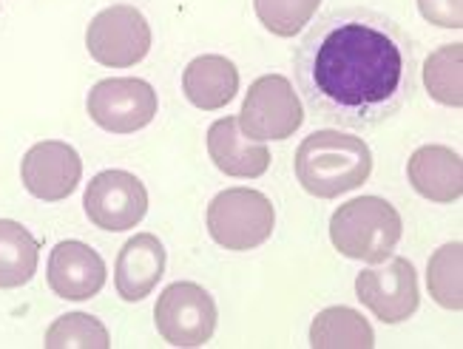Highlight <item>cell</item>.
<instances>
[{"label":"cell","mask_w":463,"mask_h":349,"mask_svg":"<svg viewBox=\"0 0 463 349\" xmlns=\"http://www.w3.org/2000/svg\"><path fill=\"white\" fill-rule=\"evenodd\" d=\"M296 86L316 117L375 128L415 94V46L392 17L347 6L318 17L293 57Z\"/></svg>","instance_id":"obj_1"},{"label":"cell","mask_w":463,"mask_h":349,"mask_svg":"<svg viewBox=\"0 0 463 349\" xmlns=\"http://www.w3.org/2000/svg\"><path fill=\"white\" fill-rule=\"evenodd\" d=\"M293 168L307 193L335 199L370 179L373 154L367 142L355 134L316 131L298 146Z\"/></svg>","instance_id":"obj_2"},{"label":"cell","mask_w":463,"mask_h":349,"mask_svg":"<svg viewBox=\"0 0 463 349\" xmlns=\"http://www.w3.org/2000/svg\"><path fill=\"white\" fill-rule=\"evenodd\" d=\"M404 222L387 199L361 196L350 199L330 219L333 248L355 261L381 264L398 248Z\"/></svg>","instance_id":"obj_3"},{"label":"cell","mask_w":463,"mask_h":349,"mask_svg":"<svg viewBox=\"0 0 463 349\" xmlns=\"http://www.w3.org/2000/svg\"><path fill=\"white\" fill-rule=\"evenodd\" d=\"M273 202L250 188H228L208 204V233L225 250H253L273 236Z\"/></svg>","instance_id":"obj_4"},{"label":"cell","mask_w":463,"mask_h":349,"mask_svg":"<svg viewBox=\"0 0 463 349\" xmlns=\"http://www.w3.org/2000/svg\"><path fill=\"white\" fill-rule=\"evenodd\" d=\"M301 122L305 108L293 89V83L281 74H265L250 86L245 106L239 114V128L248 139L268 142V139H288L293 137Z\"/></svg>","instance_id":"obj_5"},{"label":"cell","mask_w":463,"mask_h":349,"mask_svg":"<svg viewBox=\"0 0 463 349\" xmlns=\"http://www.w3.org/2000/svg\"><path fill=\"white\" fill-rule=\"evenodd\" d=\"M86 46L99 66L128 69L148 54L151 26L143 17V12L128 4L109 6L97 17H91L86 32Z\"/></svg>","instance_id":"obj_6"},{"label":"cell","mask_w":463,"mask_h":349,"mask_svg":"<svg viewBox=\"0 0 463 349\" xmlns=\"http://www.w3.org/2000/svg\"><path fill=\"white\" fill-rule=\"evenodd\" d=\"M156 330L174 346H203L216 330V304L205 287L174 281L154 307Z\"/></svg>","instance_id":"obj_7"},{"label":"cell","mask_w":463,"mask_h":349,"mask_svg":"<svg viewBox=\"0 0 463 349\" xmlns=\"http://www.w3.org/2000/svg\"><path fill=\"white\" fill-rule=\"evenodd\" d=\"M355 293L361 304L384 324H401L415 316L420 293H418V273L410 259H390L381 267L361 270L355 278Z\"/></svg>","instance_id":"obj_8"},{"label":"cell","mask_w":463,"mask_h":349,"mask_svg":"<svg viewBox=\"0 0 463 349\" xmlns=\"http://www.w3.org/2000/svg\"><path fill=\"white\" fill-rule=\"evenodd\" d=\"M89 117L111 134L143 131L156 117V91L137 77L99 80L89 91Z\"/></svg>","instance_id":"obj_9"},{"label":"cell","mask_w":463,"mask_h":349,"mask_svg":"<svg viewBox=\"0 0 463 349\" xmlns=\"http://www.w3.org/2000/svg\"><path fill=\"white\" fill-rule=\"evenodd\" d=\"M83 204L99 231L123 233L146 219L148 191L128 171H103L89 182Z\"/></svg>","instance_id":"obj_10"},{"label":"cell","mask_w":463,"mask_h":349,"mask_svg":"<svg viewBox=\"0 0 463 349\" xmlns=\"http://www.w3.org/2000/svg\"><path fill=\"white\" fill-rule=\"evenodd\" d=\"M20 176H24V188L43 202H60L74 193L83 176V162L80 154L60 139H46L32 146L20 165Z\"/></svg>","instance_id":"obj_11"},{"label":"cell","mask_w":463,"mask_h":349,"mask_svg":"<svg viewBox=\"0 0 463 349\" xmlns=\"http://www.w3.org/2000/svg\"><path fill=\"white\" fill-rule=\"evenodd\" d=\"M106 284V261L83 241H60L49 256V287L69 301H89Z\"/></svg>","instance_id":"obj_12"},{"label":"cell","mask_w":463,"mask_h":349,"mask_svg":"<svg viewBox=\"0 0 463 349\" xmlns=\"http://www.w3.org/2000/svg\"><path fill=\"white\" fill-rule=\"evenodd\" d=\"M165 273V248L154 233L131 236L117 256V293L123 301H143Z\"/></svg>","instance_id":"obj_13"},{"label":"cell","mask_w":463,"mask_h":349,"mask_svg":"<svg viewBox=\"0 0 463 349\" xmlns=\"http://www.w3.org/2000/svg\"><path fill=\"white\" fill-rule=\"evenodd\" d=\"M208 154L213 165L236 179H256L270 168V151L239 128V117H222L208 128Z\"/></svg>","instance_id":"obj_14"},{"label":"cell","mask_w":463,"mask_h":349,"mask_svg":"<svg viewBox=\"0 0 463 349\" xmlns=\"http://www.w3.org/2000/svg\"><path fill=\"white\" fill-rule=\"evenodd\" d=\"M407 176L412 188L430 199L449 204L463 193V162L460 154L447 146H420L407 165Z\"/></svg>","instance_id":"obj_15"},{"label":"cell","mask_w":463,"mask_h":349,"mask_svg":"<svg viewBox=\"0 0 463 349\" xmlns=\"http://www.w3.org/2000/svg\"><path fill=\"white\" fill-rule=\"evenodd\" d=\"M183 91L191 106L203 111L225 108L239 91V71L228 57L203 54L188 63L183 74Z\"/></svg>","instance_id":"obj_16"},{"label":"cell","mask_w":463,"mask_h":349,"mask_svg":"<svg viewBox=\"0 0 463 349\" xmlns=\"http://www.w3.org/2000/svg\"><path fill=\"white\" fill-rule=\"evenodd\" d=\"M310 344L316 349H373L375 333L370 321L350 307H330L313 318Z\"/></svg>","instance_id":"obj_17"},{"label":"cell","mask_w":463,"mask_h":349,"mask_svg":"<svg viewBox=\"0 0 463 349\" xmlns=\"http://www.w3.org/2000/svg\"><path fill=\"white\" fill-rule=\"evenodd\" d=\"M40 259L37 239L20 222L0 219V290L32 281Z\"/></svg>","instance_id":"obj_18"},{"label":"cell","mask_w":463,"mask_h":349,"mask_svg":"<svg viewBox=\"0 0 463 349\" xmlns=\"http://www.w3.org/2000/svg\"><path fill=\"white\" fill-rule=\"evenodd\" d=\"M463 46L449 43L432 52L424 63V86L432 99H438L440 106L460 108L463 106Z\"/></svg>","instance_id":"obj_19"},{"label":"cell","mask_w":463,"mask_h":349,"mask_svg":"<svg viewBox=\"0 0 463 349\" xmlns=\"http://www.w3.org/2000/svg\"><path fill=\"white\" fill-rule=\"evenodd\" d=\"M460 267H463V244L449 241L435 256L427 267V287L430 296L444 307V310H460L463 307V284H460Z\"/></svg>","instance_id":"obj_20"},{"label":"cell","mask_w":463,"mask_h":349,"mask_svg":"<svg viewBox=\"0 0 463 349\" xmlns=\"http://www.w3.org/2000/svg\"><path fill=\"white\" fill-rule=\"evenodd\" d=\"M111 338L103 321L89 313L60 316L46 330L49 349H109Z\"/></svg>","instance_id":"obj_21"},{"label":"cell","mask_w":463,"mask_h":349,"mask_svg":"<svg viewBox=\"0 0 463 349\" xmlns=\"http://www.w3.org/2000/svg\"><path fill=\"white\" fill-rule=\"evenodd\" d=\"M261 26L276 37H296L318 12L321 0H253Z\"/></svg>","instance_id":"obj_22"},{"label":"cell","mask_w":463,"mask_h":349,"mask_svg":"<svg viewBox=\"0 0 463 349\" xmlns=\"http://www.w3.org/2000/svg\"><path fill=\"white\" fill-rule=\"evenodd\" d=\"M418 9L435 26L444 29L463 26V0H418Z\"/></svg>","instance_id":"obj_23"}]
</instances>
